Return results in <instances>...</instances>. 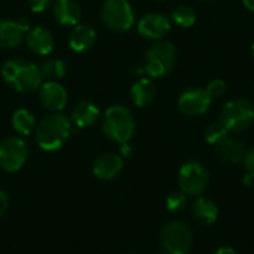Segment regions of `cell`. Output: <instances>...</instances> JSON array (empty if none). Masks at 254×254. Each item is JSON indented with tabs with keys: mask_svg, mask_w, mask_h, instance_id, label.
<instances>
[{
	"mask_svg": "<svg viewBox=\"0 0 254 254\" xmlns=\"http://www.w3.org/2000/svg\"><path fill=\"white\" fill-rule=\"evenodd\" d=\"M4 82L22 94H30L40 88L43 76L40 67L22 58H10L1 67Z\"/></svg>",
	"mask_w": 254,
	"mask_h": 254,
	"instance_id": "cell-1",
	"label": "cell"
},
{
	"mask_svg": "<svg viewBox=\"0 0 254 254\" xmlns=\"http://www.w3.org/2000/svg\"><path fill=\"white\" fill-rule=\"evenodd\" d=\"M71 132L70 119L63 113L45 116L36 125V141L45 152H55L64 146Z\"/></svg>",
	"mask_w": 254,
	"mask_h": 254,
	"instance_id": "cell-2",
	"label": "cell"
},
{
	"mask_svg": "<svg viewBox=\"0 0 254 254\" xmlns=\"http://www.w3.org/2000/svg\"><path fill=\"white\" fill-rule=\"evenodd\" d=\"M101 128L109 140L124 144L134 137L135 121L125 106H112L104 112Z\"/></svg>",
	"mask_w": 254,
	"mask_h": 254,
	"instance_id": "cell-3",
	"label": "cell"
},
{
	"mask_svg": "<svg viewBox=\"0 0 254 254\" xmlns=\"http://www.w3.org/2000/svg\"><path fill=\"white\" fill-rule=\"evenodd\" d=\"M177 60V49L171 42L158 40L153 43L144 58L143 71H146L150 77H164L173 71Z\"/></svg>",
	"mask_w": 254,
	"mask_h": 254,
	"instance_id": "cell-4",
	"label": "cell"
},
{
	"mask_svg": "<svg viewBox=\"0 0 254 254\" xmlns=\"http://www.w3.org/2000/svg\"><path fill=\"white\" fill-rule=\"evenodd\" d=\"M179 189L192 198L205 193L210 185V171L199 161H188L179 170Z\"/></svg>",
	"mask_w": 254,
	"mask_h": 254,
	"instance_id": "cell-5",
	"label": "cell"
},
{
	"mask_svg": "<svg viewBox=\"0 0 254 254\" xmlns=\"http://www.w3.org/2000/svg\"><path fill=\"white\" fill-rule=\"evenodd\" d=\"M159 241L164 254H188L193 244V232L188 223L173 220L162 228Z\"/></svg>",
	"mask_w": 254,
	"mask_h": 254,
	"instance_id": "cell-6",
	"label": "cell"
},
{
	"mask_svg": "<svg viewBox=\"0 0 254 254\" xmlns=\"http://www.w3.org/2000/svg\"><path fill=\"white\" fill-rule=\"evenodd\" d=\"M229 132H241L252 127L254 122L253 104L243 98L228 101L220 113L219 119Z\"/></svg>",
	"mask_w": 254,
	"mask_h": 254,
	"instance_id": "cell-7",
	"label": "cell"
},
{
	"mask_svg": "<svg viewBox=\"0 0 254 254\" xmlns=\"http://www.w3.org/2000/svg\"><path fill=\"white\" fill-rule=\"evenodd\" d=\"M103 24L116 33H125L134 25V10L128 0H106L100 12Z\"/></svg>",
	"mask_w": 254,
	"mask_h": 254,
	"instance_id": "cell-8",
	"label": "cell"
},
{
	"mask_svg": "<svg viewBox=\"0 0 254 254\" xmlns=\"http://www.w3.org/2000/svg\"><path fill=\"white\" fill-rule=\"evenodd\" d=\"M28 158L27 143L19 137H7L0 141V168L6 173L19 171Z\"/></svg>",
	"mask_w": 254,
	"mask_h": 254,
	"instance_id": "cell-9",
	"label": "cell"
},
{
	"mask_svg": "<svg viewBox=\"0 0 254 254\" xmlns=\"http://www.w3.org/2000/svg\"><path fill=\"white\" fill-rule=\"evenodd\" d=\"M211 97L208 95V92L205 91V88H190L186 89L180 94L177 106L179 110L185 115V116H202L208 112L210 106H211Z\"/></svg>",
	"mask_w": 254,
	"mask_h": 254,
	"instance_id": "cell-10",
	"label": "cell"
},
{
	"mask_svg": "<svg viewBox=\"0 0 254 254\" xmlns=\"http://www.w3.org/2000/svg\"><path fill=\"white\" fill-rule=\"evenodd\" d=\"M138 33L150 40H161L171 28L170 19L158 12H150L146 13L140 21H138Z\"/></svg>",
	"mask_w": 254,
	"mask_h": 254,
	"instance_id": "cell-11",
	"label": "cell"
},
{
	"mask_svg": "<svg viewBox=\"0 0 254 254\" xmlns=\"http://www.w3.org/2000/svg\"><path fill=\"white\" fill-rule=\"evenodd\" d=\"M30 30L28 21H12L1 19L0 21V48L9 49L16 48L22 43L24 37Z\"/></svg>",
	"mask_w": 254,
	"mask_h": 254,
	"instance_id": "cell-12",
	"label": "cell"
},
{
	"mask_svg": "<svg viewBox=\"0 0 254 254\" xmlns=\"http://www.w3.org/2000/svg\"><path fill=\"white\" fill-rule=\"evenodd\" d=\"M124 170V159L116 153H103L100 155L92 167V173L97 179L110 182L115 180Z\"/></svg>",
	"mask_w": 254,
	"mask_h": 254,
	"instance_id": "cell-13",
	"label": "cell"
},
{
	"mask_svg": "<svg viewBox=\"0 0 254 254\" xmlns=\"http://www.w3.org/2000/svg\"><path fill=\"white\" fill-rule=\"evenodd\" d=\"M213 147L216 150L217 158L222 159L223 162L231 164V165L243 164V159H244V155H246V147H244V144H243V141L240 138L229 134Z\"/></svg>",
	"mask_w": 254,
	"mask_h": 254,
	"instance_id": "cell-14",
	"label": "cell"
},
{
	"mask_svg": "<svg viewBox=\"0 0 254 254\" xmlns=\"http://www.w3.org/2000/svg\"><path fill=\"white\" fill-rule=\"evenodd\" d=\"M39 98L48 110L60 112L67 104V91L58 82H45L40 85Z\"/></svg>",
	"mask_w": 254,
	"mask_h": 254,
	"instance_id": "cell-15",
	"label": "cell"
},
{
	"mask_svg": "<svg viewBox=\"0 0 254 254\" xmlns=\"http://www.w3.org/2000/svg\"><path fill=\"white\" fill-rule=\"evenodd\" d=\"M190 213H192V217L198 223L207 225V226L214 225L217 222V219H219V207H217V204L213 199H210V198H207L204 195L196 196L192 201Z\"/></svg>",
	"mask_w": 254,
	"mask_h": 254,
	"instance_id": "cell-16",
	"label": "cell"
},
{
	"mask_svg": "<svg viewBox=\"0 0 254 254\" xmlns=\"http://www.w3.org/2000/svg\"><path fill=\"white\" fill-rule=\"evenodd\" d=\"M25 42H27V46L30 48V51L40 57L51 54L54 49V37L43 27L30 28L25 36Z\"/></svg>",
	"mask_w": 254,
	"mask_h": 254,
	"instance_id": "cell-17",
	"label": "cell"
},
{
	"mask_svg": "<svg viewBox=\"0 0 254 254\" xmlns=\"http://www.w3.org/2000/svg\"><path fill=\"white\" fill-rule=\"evenodd\" d=\"M95 39H97V34L92 27L86 24H77L70 33L68 45L71 51L74 52H86L94 46Z\"/></svg>",
	"mask_w": 254,
	"mask_h": 254,
	"instance_id": "cell-18",
	"label": "cell"
},
{
	"mask_svg": "<svg viewBox=\"0 0 254 254\" xmlns=\"http://www.w3.org/2000/svg\"><path fill=\"white\" fill-rule=\"evenodd\" d=\"M54 16L61 25H77L82 18V9L74 0H55Z\"/></svg>",
	"mask_w": 254,
	"mask_h": 254,
	"instance_id": "cell-19",
	"label": "cell"
},
{
	"mask_svg": "<svg viewBox=\"0 0 254 254\" xmlns=\"http://www.w3.org/2000/svg\"><path fill=\"white\" fill-rule=\"evenodd\" d=\"M100 116L98 107L91 101H80L71 110V122L77 128H89L92 127Z\"/></svg>",
	"mask_w": 254,
	"mask_h": 254,
	"instance_id": "cell-20",
	"label": "cell"
},
{
	"mask_svg": "<svg viewBox=\"0 0 254 254\" xmlns=\"http://www.w3.org/2000/svg\"><path fill=\"white\" fill-rule=\"evenodd\" d=\"M155 97H156V86L149 77H141L131 86V98L137 107H146L152 104Z\"/></svg>",
	"mask_w": 254,
	"mask_h": 254,
	"instance_id": "cell-21",
	"label": "cell"
},
{
	"mask_svg": "<svg viewBox=\"0 0 254 254\" xmlns=\"http://www.w3.org/2000/svg\"><path fill=\"white\" fill-rule=\"evenodd\" d=\"M12 127L19 135H30L36 128V119L31 112L25 109H18L12 115Z\"/></svg>",
	"mask_w": 254,
	"mask_h": 254,
	"instance_id": "cell-22",
	"label": "cell"
},
{
	"mask_svg": "<svg viewBox=\"0 0 254 254\" xmlns=\"http://www.w3.org/2000/svg\"><path fill=\"white\" fill-rule=\"evenodd\" d=\"M171 19L176 25H179L182 28H190L196 21V12L192 6L180 4L173 10Z\"/></svg>",
	"mask_w": 254,
	"mask_h": 254,
	"instance_id": "cell-23",
	"label": "cell"
},
{
	"mask_svg": "<svg viewBox=\"0 0 254 254\" xmlns=\"http://www.w3.org/2000/svg\"><path fill=\"white\" fill-rule=\"evenodd\" d=\"M40 71L43 77H49V79H61L65 71H67V65L63 60H48L40 65Z\"/></svg>",
	"mask_w": 254,
	"mask_h": 254,
	"instance_id": "cell-24",
	"label": "cell"
},
{
	"mask_svg": "<svg viewBox=\"0 0 254 254\" xmlns=\"http://www.w3.org/2000/svg\"><path fill=\"white\" fill-rule=\"evenodd\" d=\"M231 132L226 129V127L217 121V122H213L207 127L205 129V141L211 146H216L220 140H223L226 135H229Z\"/></svg>",
	"mask_w": 254,
	"mask_h": 254,
	"instance_id": "cell-25",
	"label": "cell"
},
{
	"mask_svg": "<svg viewBox=\"0 0 254 254\" xmlns=\"http://www.w3.org/2000/svg\"><path fill=\"white\" fill-rule=\"evenodd\" d=\"M188 195H185L182 190L171 192L167 199H165V207L170 213H180L186 208L188 205Z\"/></svg>",
	"mask_w": 254,
	"mask_h": 254,
	"instance_id": "cell-26",
	"label": "cell"
},
{
	"mask_svg": "<svg viewBox=\"0 0 254 254\" xmlns=\"http://www.w3.org/2000/svg\"><path fill=\"white\" fill-rule=\"evenodd\" d=\"M243 165L246 168V177L243 179V183L246 186H250L252 182L254 180V146L250 147L249 150H246L244 159H243Z\"/></svg>",
	"mask_w": 254,
	"mask_h": 254,
	"instance_id": "cell-27",
	"label": "cell"
},
{
	"mask_svg": "<svg viewBox=\"0 0 254 254\" xmlns=\"http://www.w3.org/2000/svg\"><path fill=\"white\" fill-rule=\"evenodd\" d=\"M205 91L208 92L211 100H216V98H220V97H223L226 94L228 85L222 79H214V80L208 82V85L205 86Z\"/></svg>",
	"mask_w": 254,
	"mask_h": 254,
	"instance_id": "cell-28",
	"label": "cell"
},
{
	"mask_svg": "<svg viewBox=\"0 0 254 254\" xmlns=\"http://www.w3.org/2000/svg\"><path fill=\"white\" fill-rule=\"evenodd\" d=\"M51 4V0H28V6L33 12L36 13H42L45 12Z\"/></svg>",
	"mask_w": 254,
	"mask_h": 254,
	"instance_id": "cell-29",
	"label": "cell"
},
{
	"mask_svg": "<svg viewBox=\"0 0 254 254\" xmlns=\"http://www.w3.org/2000/svg\"><path fill=\"white\" fill-rule=\"evenodd\" d=\"M7 207H9V196L4 190L0 189V217L7 211Z\"/></svg>",
	"mask_w": 254,
	"mask_h": 254,
	"instance_id": "cell-30",
	"label": "cell"
},
{
	"mask_svg": "<svg viewBox=\"0 0 254 254\" xmlns=\"http://www.w3.org/2000/svg\"><path fill=\"white\" fill-rule=\"evenodd\" d=\"M121 155H122L124 158H129V156L132 155V147H131L128 143L121 144Z\"/></svg>",
	"mask_w": 254,
	"mask_h": 254,
	"instance_id": "cell-31",
	"label": "cell"
},
{
	"mask_svg": "<svg viewBox=\"0 0 254 254\" xmlns=\"http://www.w3.org/2000/svg\"><path fill=\"white\" fill-rule=\"evenodd\" d=\"M214 254H240L235 249H232V247H228V246H225V247H220V249H217Z\"/></svg>",
	"mask_w": 254,
	"mask_h": 254,
	"instance_id": "cell-32",
	"label": "cell"
},
{
	"mask_svg": "<svg viewBox=\"0 0 254 254\" xmlns=\"http://www.w3.org/2000/svg\"><path fill=\"white\" fill-rule=\"evenodd\" d=\"M243 4L247 10L253 12L254 13V0H243Z\"/></svg>",
	"mask_w": 254,
	"mask_h": 254,
	"instance_id": "cell-33",
	"label": "cell"
},
{
	"mask_svg": "<svg viewBox=\"0 0 254 254\" xmlns=\"http://www.w3.org/2000/svg\"><path fill=\"white\" fill-rule=\"evenodd\" d=\"M252 54H253V57H254V42H253V45H252Z\"/></svg>",
	"mask_w": 254,
	"mask_h": 254,
	"instance_id": "cell-34",
	"label": "cell"
},
{
	"mask_svg": "<svg viewBox=\"0 0 254 254\" xmlns=\"http://www.w3.org/2000/svg\"><path fill=\"white\" fill-rule=\"evenodd\" d=\"M158 1H167V0H158Z\"/></svg>",
	"mask_w": 254,
	"mask_h": 254,
	"instance_id": "cell-35",
	"label": "cell"
}]
</instances>
